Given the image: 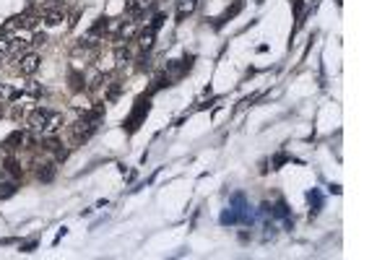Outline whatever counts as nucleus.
I'll return each mask as SVG.
<instances>
[{
	"label": "nucleus",
	"mask_w": 390,
	"mask_h": 260,
	"mask_svg": "<svg viewBox=\"0 0 390 260\" xmlns=\"http://www.w3.org/2000/svg\"><path fill=\"white\" fill-rule=\"evenodd\" d=\"M0 117H3V107H0Z\"/></svg>",
	"instance_id": "c756f323"
},
{
	"label": "nucleus",
	"mask_w": 390,
	"mask_h": 260,
	"mask_svg": "<svg viewBox=\"0 0 390 260\" xmlns=\"http://www.w3.org/2000/svg\"><path fill=\"white\" fill-rule=\"evenodd\" d=\"M47 42V34H34V42L31 44H44Z\"/></svg>",
	"instance_id": "c85d7f7f"
},
{
	"label": "nucleus",
	"mask_w": 390,
	"mask_h": 260,
	"mask_svg": "<svg viewBox=\"0 0 390 260\" xmlns=\"http://www.w3.org/2000/svg\"><path fill=\"white\" fill-rule=\"evenodd\" d=\"M138 70H151V58H146V55L138 58Z\"/></svg>",
	"instance_id": "393cba45"
},
{
	"label": "nucleus",
	"mask_w": 390,
	"mask_h": 260,
	"mask_svg": "<svg viewBox=\"0 0 390 260\" xmlns=\"http://www.w3.org/2000/svg\"><path fill=\"white\" fill-rule=\"evenodd\" d=\"M34 247H37V242H34V239H29V242H24V245H21V253H31Z\"/></svg>",
	"instance_id": "cd10ccee"
},
{
	"label": "nucleus",
	"mask_w": 390,
	"mask_h": 260,
	"mask_svg": "<svg viewBox=\"0 0 390 260\" xmlns=\"http://www.w3.org/2000/svg\"><path fill=\"white\" fill-rule=\"evenodd\" d=\"M255 3H258V5H260V3H263V0H255Z\"/></svg>",
	"instance_id": "7c9ffc66"
},
{
	"label": "nucleus",
	"mask_w": 390,
	"mask_h": 260,
	"mask_svg": "<svg viewBox=\"0 0 390 260\" xmlns=\"http://www.w3.org/2000/svg\"><path fill=\"white\" fill-rule=\"evenodd\" d=\"M47 117H50V109L37 107V109H31V112L26 115V123H29V128H31V130H42V128H44V123H47Z\"/></svg>",
	"instance_id": "39448f33"
},
{
	"label": "nucleus",
	"mask_w": 390,
	"mask_h": 260,
	"mask_svg": "<svg viewBox=\"0 0 390 260\" xmlns=\"http://www.w3.org/2000/svg\"><path fill=\"white\" fill-rule=\"evenodd\" d=\"M284 162H289V156H286V154H278L276 159H273V169H278V166L284 164Z\"/></svg>",
	"instance_id": "a878e982"
},
{
	"label": "nucleus",
	"mask_w": 390,
	"mask_h": 260,
	"mask_svg": "<svg viewBox=\"0 0 390 260\" xmlns=\"http://www.w3.org/2000/svg\"><path fill=\"white\" fill-rule=\"evenodd\" d=\"M62 125H65V120H62V115H60V112H50L47 123H44V128H42V133L52 135V133H55V130H60Z\"/></svg>",
	"instance_id": "6e6552de"
},
{
	"label": "nucleus",
	"mask_w": 390,
	"mask_h": 260,
	"mask_svg": "<svg viewBox=\"0 0 390 260\" xmlns=\"http://www.w3.org/2000/svg\"><path fill=\"white\" fill-rule=\"evenodd\" d=\"M141 11H143V8H141L138 0H125V13H128V16L141 18Z\"/></svg>",
	"instance_id": "aec40b11"
},
{
	"label": "nucleus",
	"mask_w": 390,
	"mask_h": 260,
	"mask_svg": "<svg viewBox=\"0 0 390 260\" xmlns=\"http://www.w3.org/2000/svg\"><path fill=\"white\" fill-rule=\"evenodd\" d=\"M133 58V50L128 47L125 42H120V47L115 50V60H117V65H122V63H128Z\"/></svg>",
	"instance_id": "2eb2a0df"
},
{
	"label": "nucleus",
	"mask_w": 390,
	"mask_h": 260,
	"mask_svg": "<svg viewBox=\"0 0 390 260\" xmlns=\"http://www.w3.org/2000/svg\"><path fill=\"white\" fill-rule=\"evenodd\" d=\"M62 21H65L62 8H44V24L47 26H60Z\"/></svg>",
	"instance_id": "0eeeda50"
},
{
	"label": "nucleus",
	"mask_w": 390,
	"mask_h": 260,
	"mask_svg": "<svg viewBox=\"0 0 390 260\" xmlns=\"http://www.w3.org/2000/svg\"><path fill=\"white\" fill-rule=\"evenodd\" d=\"M70 89H73V91L84 89V73H76V70L70 73Z\"/></svg>",
	"instance_id": "4be33fe9"
},
{
	"label": "nucleus",
	"mask_w": 390,
	"mask_h": 260,
	"mask_svg": "<svg viewBox=\"0 0 390 260\" xmlns=\"http://www.w3.org/2000/svg\"><path fill=\"white\" fill-rule=\"evenodd\" d=\"M221 224H224V227H234V224H240V213L229 206V208H226V211L221 213Z\"/></svg>",
	"instance_id": "dca6fc26"
},
{
	"label": "nucleus",
	"mask_w": 390,
	"mask_h": 260,
	"mask_svg": "<svg viewBox=\"0 0 390 260\" xmlns=\"http://www.w3.org/2000/svg\"><path fill=\"white\" fill-rule=\"evenodd\" d=\"M39 63L42 60H39L37 52H26L16 60V68H19V73H24V76H34V73L39 70Z\"/></svg>",
	"instance_id": "7ed1b4c3"
},
{
	"label": "nucleus",
	"mask_w": 390,
	"mask_h": 260,
	"mask_svg": "<svg viewBox=\"0 0 390 260\" xmlns=\"http://www.w3.org/2000/svg\"><path fill=\"white\" fill-rule=\"evenodd\" d=\"M193 68V58H185V60H172L167 65V70H172L175 76H185V73Z\"/></svg>",
	"instance_id": "9d476101"
},
{
	"label": "nucleus",
	"mask_w": 390,
	"mask_h": 260,
	"mask_svg": "<svg viewBox=\"0 0 390 260\" xmlns=\"http://www.w3.org/2000/svg\"><path fill=\"white\" fill-rule=\"evenodd\" d=\"M11 115H13V120H21V117H26V109L24 107H13Z\"/></svg>",
	"instance_id": "bb28decb"
},
{
	"label": "nucleus",
	"mask_w": 390,
	"mask_h": 260,
	"mask_svg": "<svg viewBox=\"0 0 390 260\" xmlns=\"http://www.w3.org/2000/svg\"><path fill=\"white\" fill-rule=\"evenodd\" d=\"M55 174H58V166L52 164V162L39 164V169H37V177H39L42 182H52V180H55Z\"/></svg>",
	"instance_id": "9b49d317"
},
{
	"label": "nucleus",
	"mask_w": 390,
	"mask_h": 260,
	"mask_svg": "<svg viewBox=\"0 0 390 260\" xmlns=\"http://www.w3.org/2000/svg\"><path fill=\"white\" fill-rule=\"evenodd\" d=\"M135 34H138V26H135V21H128V24H122L120 34H117V42H130Z\"/></svg>",
	"instance_id": "ddd939ff"
},
{
	"label": "nucleus",
	"mask_w": 390,
	"mask_h": 260,
	"mask_svg": "<svg viewBox=\"0 0 390 260\" xmlns=\"http://www.w3.org/2000/svg\"><path fill=\"white\" fill-rule=\"evenodd\" d=\"M307 200H310V219H312L323 208V193L320 190H310V193H307Z\"/></svg>",
	"instance_id": "f8f14e48"
},
{
	"label": "nucleus",
	"mask_w": 390,
	"mask_h": 260,
	"mask_svg": "<svg viewBox=\"0 0 390 260\" xmlns=\"http://www.w3.org/2000/svg\"><path fill=\"white\" fill-rule=\"evenodd\" d=\"M169 81H172V78H169V73H167V70H164V73H159V76L153 78V86H151V91H149V94H153V91H159V89L169 86Z\"/></svg>",
	"instance_id": "a211bd4d"
},
{
	"label": "nucleus",
	"mask_w": 390,
	"mask_h": 260,
	"mask_svg": "<svg viewBox=\"0 0 390 260\" xmlns=\"http://www.w3.org/2000/svg\"><path fill=\"white\" fill-rule=\"evenodd\" d=\"M242 8H244V0H234V5H232V8H226V11H224L219 18H216V24H213V26L219 29V26H221L224 21H229V18H234V16H237V13L242 11Z\"/></svg>",
	"instance_id": "1a4fd4ad"
},
{
	"label": "nucleus",
	"mask_w": 390,
	"mask_h": 260,
	"mask_svg": "<svg viewBox=\"0 0 390 260\" xmlns=\"http://www.w3.org/2000/svg\"><path fill=\"white\" fill-rule=\"evenodd\" d=\"M3 169L11 174V177H21V166H19V162H16V159H5Z\"/></svg>",
	"instance_id": "412c9836"
},
{
	"label": "nucleus",
	"mask_w": 390,
	"mask_h": 260,
	"mask_svg": "<svg viewBox=\"0 0 390 260\" xmlns=\"http://www.w3.org/2000/svg\"><path fill=\"white\" fill-rule=\"evenodd\" d=\"M96 125L99 123H94V120H89V117H81V120H76L73 125H70V133H73V141L76 143H81V141H89L94 133H96Z\"/></svg>",
	"instance_id": "f257e3e1"
},
{
	"label": "nucleus",
	"mask_w": 390,
	"mask_h": 260,
	"mask_svg": "<svg viewBox=\"0 0 390 260\" xmlns=\"http://www.w3.org/2000/svg\"><path fill=\"white\" fill-rule=\"evenodd\" d=\"M198 8V0H177V21L182 24L190 13H195Z\"/></svg>",
	"instance_id": "423d86ee"
},
{
	"label": "nucleus",
	"mask_w": 390,
	"mask_h": 260,
	"mask_svg": "<svg viewBox=\"0 0 390 260\" xmlns=\"http://www.w3.org/2000/svg\"><path fill=\"white\" fill-rule=\"evenodd\" d=\"M0 63H3V55H0Z\"/></svg>",
	"instance_id": "2f4dec72"
},
{
	"label": "nucleus",
	"mask_w": 390,
	"mask_h": 260,
	"mask_svg": "<svg viewBox=\"0 0 390 260\" xmlns=\"http://www.w3.org/2000/svg\"><path fill=\"white\" fill-rule=\"evenodd\" d=\"M24 143H29V135H26L24 130H13V133L0 143V148H3L5 154H11V151H16V148H21Z\"/></svg>",
	"instance_id": "20e7f679"
},
{
	"label": "nucleus",
	"mask_w": 390,
	"mask_h": 260,
	"mask_svg": "<svg viewBox=\"0 0 390 260\" xmlns=\"http://www.w3.org/2000/svg\"><path fill=\"white\" fill-rule=\"evenodd\" d=\"M11 195H16V182L13 180H0V200L11 198Z\"/></svg>",
	"instance_id": "f3484780"
},
{
	"label": "nucleus",
	"mask_w": 390,
	"mask_h": 260,
	"mask_svg": "<svg viewBox=\"0 0 390 260\" xmlns=\"http://www.w3.org/2000/svg\"><path fill=\"white\" fill-rule=\"evenodd\" d=\"M164 21H167V16H164V13H156V16H153V21L149 24V29H151V32H159L161 26H164Z\"/></svg>",
	"instance_id": "b1692460"
},
{
	"label": "nucleus",
	"mask_w": 390,
	"mask_h": 260,
	"mask_svg": "<svg viewBox=\"0 0 390 260\" xmlns=\"http://www.w3.org/2000/svg\"><path fill=\"white\" fill-rule=\"evenodd\" d=\"M60 146H62V143L58 141V138H52V135H50V138H44V141H42V148H44V151H58Z\"/></svg>",
	"instance_id": "5701e85b"
},
{
	"label": "nucleus",
	"mask_w": 390,
	"mask_h": 260,
	"mask_svg": "<svg viewBox=\"0 0 390 260\" xmlns=\"http://www.w3.org/2000/svg\"><path fill=\"white\" fill-rule=\"evenodd\" d=\"M153 42H156V32L143 29V32L138 34V47H141V50H151V47H153Z\"/></svg>",
	"instance_id": "4468645a"
},
{
	"label": "nucleus",
	"mask_w": 390,
	"mask_h": 260,
	"mask_svg": "<svg viewBox=\"0 0 390 260\" xmlns=\"http://www.w3.org/2000/svg\"><path fill=\"white\" fill-rule=\"evenodd\" d=\"M21 89H24V94H29V97H39L42 94V86L37 81H26V83H21Z\"/></svg>",
	"instance_id": "6ab92c4d"
},
{
	"label": "nucleus",
	"mask_w": 390,
	"mask_h": 260,
	"mask_svg": "<svg viewBox=\"0 0 390 260\" xmlns=\"http://www.w3.org/2000/svg\"><path fill=\"white\" fill-rule=\"evenodd\" d=\"M149 109H151V101H149V97H141L138 101H135V107H133V112H130V117L125 120L122 125L128 128V130H135V128H138V123H141V120H143V117L149 115Z\"/></svg>",
	"instance_id": "f03ea898"
}]
</instances>
